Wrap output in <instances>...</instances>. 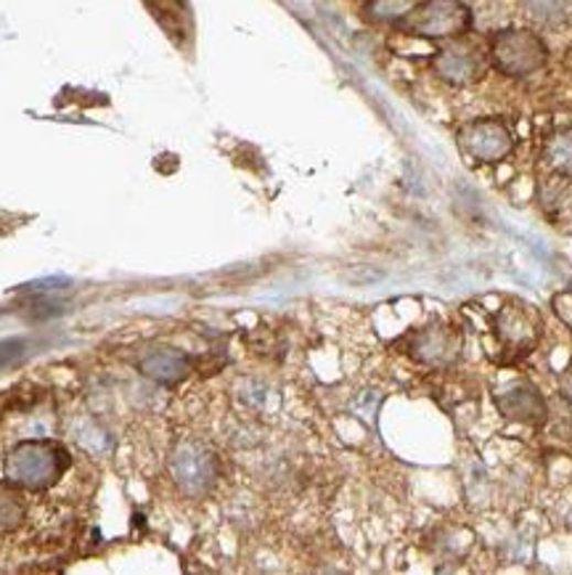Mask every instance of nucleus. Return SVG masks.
<instances>
[{
  "label": "nucleus",
  "mask_w": 572,
  "mask_h": 575,
  "mask_svg": "<svg viewBox=\"0 0 572 575\" xmlns=\"http://www.w3.org/2000/svg\"><path fill=\"white\" fill-rule=\"evenodd\" d=\"M396 24L406 35L427 38V41L462 38L472 28V11L462 0H419Z\"/></svg>",
  "instance_id": "f257e3e1"
},
{
  "label": "nucleus",
  "mask_w": 572,
  "mask_h": 575,
  "mask_svg": "<svg viewBox=\"0 0 572 575\" xmlns=\"http://www.w3.org/2000/svg\"><path fill=\"white\" fill-rule=\"evenodd\" d=\"M549 62L543 38L532 30L509 28L490 38V64L506 77H530Z\"/></svg>",
  "instance_id": "f03ea898"
},
{
  "label": "nucleus",
  "mask_w": 572,
  "mask_h": 575,
  "mask_svg": "<svg viewBox=\"0 0 572 575\" xmlns=\"http://www.w3.org/2000/svg\"><path fill=\"white\" fill-rule=\"evenodd\" d=\"M67 456L48 440H24L9 456V478L19 486L43 488L62 475Z\"/></svg>",
  "instance_id": "7ed1b4c3"
},
{
  "label": "nucleus",
  "mask_w": 572,
  "mask_h": 575,
  "mask_svg": "<svg viewBox=\"0 0 572 575\" xmlns=\"http://www.w3.org/2000/svg\"><path fill=\"white\" fill-rule=\"evenodd\" d=\"M541 316L538 310L525 300H506L501 308L493 313V334H496L498 345L506 353L525 355L541 340Z\"/></svg>",
  "instance_id": "20e7f679"
},
{
  "label": "nucleus",
  "mask_w": 572,
  "mask_h": 575,
  "mask_svg": "<svg viewBox=\"0 0 572 575\" xmlns=\"http://www.w3.org/2000/svg\"><path fill=\"white\" fill-rule=\"evenodd\" d=\"M170 475H173L175 486L191 499L209 493L218 478V461L213 451L196 440H183L170 456Z\"/></svg>",
  "instance_id": "39448f33"
},
{
  "label": "nucleus",
  "mask_w": 572,
  "mask_h": 575,
  "mask_svg": "<svg viewBox=\"0 0 572 575\" xmlns=\"http://www.w3.org/2000/svg\"><path fill=\"white\" fill-rule=\"evenodd\" d=\"M464 334L453 323L432 321L413 329L409 337V355L430 369H449L462 359Z\"/></svg>",
  "instance_id": "423d86ee"
},
{
  "label": "nucleus",
  "mask_w": 572,
  "mask_h": 575,
  "mask_svg": "<svg viewBox=\"0 0 572 575\" xmlns=\"http://www.w3.org/2000/svg\"><path fill=\"white\" fill-rule=\"evenodd\" d=\"M458 149L464 157L479 164H496L506 160L515 149V136L506 128V123L496 117H483V120L466 123L458 130Z\"/></svg>",
  "instance_id": "0eeeda50"
},
{
  "label": "nucleus",
  "mask_w": 572,
  "mask_h": 575,
  "mask_svg": "<svg viewBox=\"0 0 572 575\" xmlns=\"http://www.w3.org/2000/svg\"><path fill=\"white\" fill-rule=\"evenodd\" d=\"M493 403L504 419L517 422V425L541 427L549 419V403L530 382H517V385L501 390L493 395Z\"/></svg>",
  "instance_id": "6e6552de"
},
{
  "label": "nucleus",
  "mask_w": 572,
  "mask_h": 575,
  "mask_svg": "<svg viewBox=\"0 0 572 575\" xmlns=\"http://www.w3.org/2000/svg\"><path fill=\"white\" fill-rule=\"evenodd\" d=\"M432 72L451 85H472L483 77L485 62L475 49L458 43L438 51V56L432 58Z\"/></svg>",
  "instance_id": "1a4fd4ad"
},
{
  "label": "nucleus",
  "mask_w": 572,
  "mask_h": 575,
  "mask_svg": "<svg viewBox=\"0 0 572 575\" xmlns=\"http://www.w3.org/2000/svg\"><path fill=\"white\" fill-rule=\"evenodd\" d=\"M141 372L151 376V380L175 385V382H181L183 376L188 374V359L181 353V350L154 348L141 359Z\"/></svg>",
  "instance_id": "9d476101"
},
{
  "label": "nucleus",
  "mask_w": 572,
  "mask_h": 575,
  "mask_svg": "<svg viewBox=\"0 0 572 575\" xmlns=\"http://www.w3.org/2000/svg\"><path fill=\"white\" fill-rule=\"evenodd\" d=\"M543 162L549 164L551 173L572 178V128L559 130L546 141L543 149Z\"/></svg>",
  "instance_id": "9b49d317"
},
{
  "label": "nucleus",
  "mask_w": 572,
  "mask_h": 575,
  "mask_svg": "<svg viewBox=\"0 0 572 575\" xmlns=\"http://www.w3.org/2000/svg\"><path fill=\"white\" fill-rule=\"evenodd\" d=\"M147 6L151 9V14L160 19V24L170 35L188 28V0H147Z\"/></svg>",
  "instance_id": "f8f14e48"
},
{
  "label": "nucleus",
  "mask_w": 572,
  "mask_h": 575,
  "mask_svg": "<svg viewBox=\"0 0 572 575\" xmlns=\"http://www.w3.org/2000/svg\"><path fill=\"white\" fill-rule=\"evenodd\" d=\"M528 17L543 28H562L570 17L568 0H528Z\"/></svg>",
  "instance_id": "ddd939ff"
},
{
  "label": "nucleus",
  "mask_w": 572,
  "mask_h": 575,
  "mask_svg": "<svg viewBox=\"0 0 572 575\" xmlns=\"http://www.w3.org/2000/svg\"><path fill=\"white\" fill-rule=\"evenodd\" d=\"M417 3L419 0H374L368 14L377 19V22H398V19L409 14Z\"/></svg>",
  "instance_id": "4468645a"
},
{
  "label": "nucleus",
  "mask_w": 572,
  "mask_h": 575,
  "mask_svg": "<svg viewBox=\"0 0 572 575\" xmlns=\"http://www.w3.org/2000/svg\"><path fill=\"white\" fill-rule=\"evenodd\" d=\"M559 395H562L568 403H572V363L562 374H559Z\"/></svg>",
  "instance_id": "2eb2a0df"
},
{
  "label": "nucleus",
  "mask_w": 572,
  "mask_h": 575,
  "mask_svg": "<svg viewBox=\"0 0 572 575\" xmlns=\"http://www.w3.org/2000/svg\"><path fill=\"white\" fill-rule=\"evenodd\" d=\"M564 64H568V70H570V75H572V49L568 51V58H564Z\"/></svg>",
  "instance_id": "dca6fc26"
},
{
  "label": "nucleus",
  "mask_w": 572,
  "mask_h": 575,
  "mask_svg": "<svg viewBox=\"0 0 572 575\" xmlns=\"http://www.w3.org/2000/svg\"><path fill=\"white\" fill-rule=\"evenodd\" d=\"M570 528H572V518H570Z\"/></svg>",
  "instance_id": "f3484780"
}]
</instances>
